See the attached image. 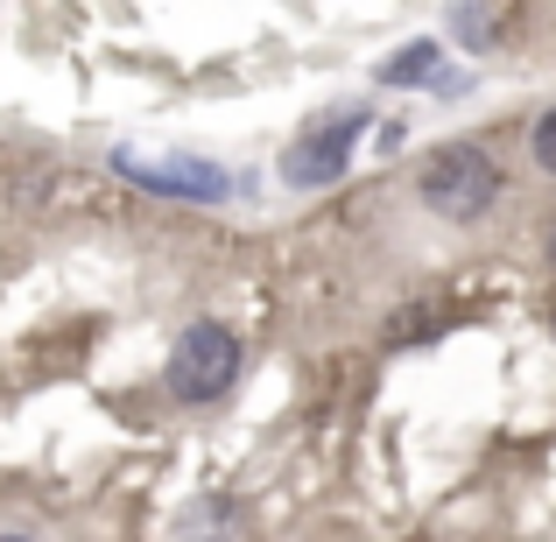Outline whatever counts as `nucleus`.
I'll return each instance as SVG.
<instances>
[{
    "mask_svg": "<svg viewBox=\"0 0 556 542\" xmlns=\"http://www.w3.org/2000/svg\"><path fill=\"white\" fill-rule=\"evenodd\" d=\"M359 113H345V121H331V127H317V135H303L296 149H289V163H282V177L296 184V190H317V184H331L345 169V155H353V141H359Z\"/></svg>",
    "mask_w": 556,
    "mask_h": 542,
    "instance_id": "obj_3",
    "label": "nucleus"
},
{
    "mask_svg": "<svg viewBox=\"0 0 556 542\" xmlns=\"http://www.w3.org/2000/svg\"><path fill=\"white\" fill-rule=\"evenodd\" d=\"M529 149H535V163H543V177H556V106L535 121V135H529Z\"/></svg>",
    "mask_w": 556,
    "mask_h": 542,
    "instance_id": "obj_5",
    "label": "nucleus"
},
{
    "mask_svg": "<svg viewBox=\"0 0 556 542\" xmlns=\"http://www.w3.org/2000/svg\"><path fill=\"white\" fill-rule=\"evenodd\" d=\"M493 198H501V163H493L486 149H472V141L437 149L430 163H422V204H430L437 218L472 226L479 212H493Z\"/></svg>",
    "mask_w": 556,
    "mask_h": 542,
    "instance_id": "obj_1",
    "label": "nucleus"
},
{
    "mask_svg": "<svg viewBox=\"0 0 556 542\" xmlns=\"http://www.w3.org/2000/svg\"><path fill=\"white\" fill-rule=\"evenodd\" d=\"M437 64H444V50H437V42H408L402 56H388V64H380V85H388V92H402V85H437Z\"/></svg>",
    "mask_w": 556,
    "mask_h": 542,
    "instance_id": "obj_4",
    "label": "nucleus"
},
{
    "mask_svg": "<svg viewBox=\"0 0 556 542\" xmlns=\"http://www.w3.org/2000/svg\"><path fill=\"white\" fill-rule=\"evenodd\" d=\"M549 261H556V247H549Z\"/></svg>",
    "mask_w": 556,
    "mask_h": 542,
    "instance_id": "obj_7",
    "label": "nucleus"
},
{
    "mask_svg": "<svg viewBox=\"0 0 556 542\" xmlns=\"http://www.w3.org/2000/svg\"><path fill=\"white\" fill-rule=\"evenodd\" d=\"M0 542H22V535H0Z\"/></svg>",
    "mask_w": 556,
    "mask_h": 542,
    "instance_id": "obj_6",
    "label": "nucleus"
},
{
    "mask_svg": "<svg viewBox=\"0 0 556 542\" xmlns=\"http://www.w3.org/2000/svg\"><path fill=\"white\" fill-rule=\"evenodd\" d=\"M232 380H240V339H232L226 325H190L177 339V353H169V394L177 402H212V394H226Z\"/></svg>",
    "mask_w": 556,
    "mask_h": 542,
    "instance_id": "obj_2",
    "label": "nucleus"
}]
</instances>
